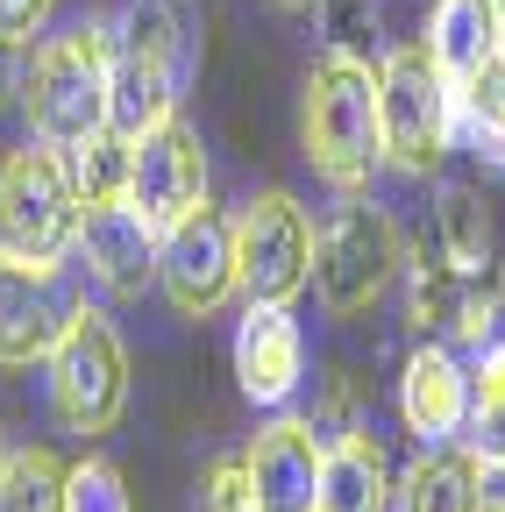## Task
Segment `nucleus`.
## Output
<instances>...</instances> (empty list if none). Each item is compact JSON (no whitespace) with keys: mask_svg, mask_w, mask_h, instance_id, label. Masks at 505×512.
<instances>
[{"mask_svg":"<svg viewBox=\"0 0 505 512\" xmlns=\"http://www.w3.org/2000/svg\"><path fill=\"white\" fill-rule=\"evenodd\" d=\"M306 164L342 192H363L377 157V64L349 43H335L321 64L306 72Z\"/></svg>","mask_w":505,"mask_h":512,"instance_id":"obj_1","label":"nucleus"},{"mask_svg":"<svg viewBox=\"0 0 505 512\" xmlns=\"http://www.w3.org/2000/svg\"><path fill=\"white\" fill-rule=\"evenodd\" d=\"M107 57H114V29L100 22H72L36 43L22 72V107H29L36 143L79 150L86 136L107 128Z\"/></svg>","mask_w":505,"mask_h":512,"instance_id":"obj_2","label":"nucleus"},{"mask_svg":"<svg viewBox=\"0 0 505 512\" xmlns=\"http://www.w3.org/2000/svg\"><path fill=\"white\" fill-rule=\"evenodd\" d=\"M456 143V86L441 79L427 43H406L377 64V157L406 178L441 171Z\"/></svg>","mask_w":505,"mask_h":512,"instance_id":"obj_3","label":"nucleus"},{"mask_svg":"<svg viewBox=\"0 0 505 512\" xmlns=\"http://www.w3.org/2000/svg\"><path fill=\"white\" fill-rule=\"evenodd\" d=\"M50 363V413L57 427L72 434H107L121 420V406H129V349H121L114 320L100 306H72L65 335H57V349L43 356Z\"/></svg>","mask_w":505,"mask_h":512,"instance_id":"obj_4","label":"nucleus"},{"mask_svg":"<svg viewBox=\"0 0 505 512\" xmlns=\"http://www.w3.org/2000/svg\"><path fill=\"white\" fill-rule=\"evenodd\" d=\"M79 192L65 171V150H8L0 157V256H29V264H65L79 242Z\"/></svg>","mask_w":505,"mask_h":512,"instance_id":"obj_5","label":"nucleus"},{"mask_svg":"<svg viewBox=\"0 0 505 512\" xmlns=\"http://www.w3.org/2000/svg\"><path fill=\"white\" fill-rule=\"evenodd\" d=\"M406 249H399V228L385 207L370 200H349L321 235H313V285H321L328 313L335 320H356L385 299V285L399 278Z\"/></svg>","mask_w":505,"mask_h":512,"instance_id":"obj_6","label":"nucleus"},{"mask_svg":"<svg viewBox=\"0 0 505 512\" xmlns=\"http://www.w3.org/2000/svg\"><path fill=\"white\" fill-rule=\"evenodd\" d=\"M235 278L249 292V306H292L313 285V221L292 192H264L249 200L235 221Z\"/></svg>","mask_w":505,"mask_h":512,"instance_id":"obj_7","label":"nucleus"},{"mask_svg":"<svg viewBox=\"0 0 505 512\" xmlns=\"http://www.w3.org/2000/svg\"><path fill=\"white\" fill-rule=\"evenodd\" d=\"M157 292L185 320H207V313H221L242 292V278H235V235H228V221L214 207L185 214L178 228L157 235Z\"/></svg>","mask_w":505,"mask_h":512,"instance_id":"obj_8","label":"nucleus"},{"mask_svg":"<svg viewBox=\"0 0 505 512\" xmlns=\"http://www.w3.org/2000/svg\"><path fill=\"white\" fill-rule=\"evenodd\" d=\"M129 207L157 235L207 207V150H200V136L178 114L157 121V128H143V136L129 143Z\"/></svg>","mask_w":505,"mask_h":512,"instance_id":"obj_9","label":"nucleus"},{"mask_svg":"<svg viewBox=\"0 0 505 512\" xmlns=\"http://www.w3.org/2000/svg\"><path fill=\"white\" fill-rule=\"evenodd\" d=\"M72 285L57 264H29V256H0V363L22 370V363H43L57 349L72 320Z\"/></svg>","mask_w":505,"mask_h":512,"instance_id":"obj_10","label":"nucleus"},{"mask_svg":"<svg viewBox=\"0 0 505 512\" xmlns=\"http://www.w3.org/2000/svg\"><path fill=\"white\" fill-rule=\"evenodd\" d=\"M406 299H413V328L420 335H456V342H477L498 328V264L484 271H456L449 256H420L413 278H406Z\"/></svg>","mask_w":505,"mask_h":512,"instance_id":"obj_11","label":"nucleus"},{"mask_svg":"<svg viewBox=\"0 0 505 512\" xmlns=\"http://www.w3.org/2000/svg\"><path fill=\"white\" fill-rule=\"evenodd\" d=\"M242 484L257 512H313V491H321V434H313V420H271L242 456Z\"/></svg>","mask_w":505,"mask_h":512,"instance_id":"obj_12","label":"nucleus"},{"mask_svg":"<svg viewBox=\"0 0 505 512\" xmlns=\"http://www.w3.org/2000/svg\"><path fill=\"white\" fill-rule=\"evenodd\" d=\"M72 249L86 256V271H93L100 292H114V299H136L143 285H157V228H150L129 200L86 207Z\"/></svg>","mask_w":505,"mask_h":512,"instance_id":"obj_13","label":"nucleus"},{"mask_svg":"<svg viewBox=\"0 0 505 512\" xmlns=\"http://www.w3.org/2000/svg\"><path fill=\"white\" fill-rule=\"evenodd\" d=\"M235 377L249 406H285L306 377V335L292 306H249V320L235 328Z\"/></svg>","mask_w":505,"mask_h":512,"instance_id":"obj_14","label":"nucleus"},{"mask_svg":"<svg viewBox=\"0 0 505 512\" xmlns=\"http://www.w3.org/2000/svg\"><path fill=\"white\" fill-rule=\"evenodd\" d=\"M178 86H185V64L178 57L114 36V57H107V128L136 143L143 128H157V121L178 114Z\"/></svg>","mask_w":505,"mask_h":512,"instance_id":"obj_15","label":"nucleus"},{"mask_svg":"<svg viewBox=\"0 0 505 512\" xmlns=\"http://www.w3.org/2000/svg\"><path fill=\"white\" fill-rule=\"evenodd\" d=\"M399 413L420 441H449L463 434V413H470V370L441 349V342H420L406 356V377H399Z\"/></svg>","mask_w":505,"mask_h":512,"instance_id":"obj_16","label":"nucleus"},{"mask_svg":"<svg viewBox=\"0 0 505 512\" xmlns=\"http://www.w3.org/2000/svg\"><path fill=\"white\" fill-rule=\"evenodd\" d=\"M313 512H392V463L370 441V427H349L321 441V491Z\"/></svg>","mask_w":505,"mask_h":512,"instance_id":"obj_17","label":"nucleus"},{"mask_svg":"<svg viewBox=\"0 0 505 512\" xmlns=\"http://www.w3.org/2000/svg\"><path fill=\"white\" fill-rule=\"evenodd\" d=\"M392 512H491V491H484V463L470 448H434L392 484Z\"/></svg>","mask_w":505,"mask_h":512,"instance_id":"obj_18","label":"nucleus"},{"mask_svg":"<svg viewBox=\"0 0 505 512\" xmlns=\"http://www.w3.org/2000/svg\"><path fill=\"white\" fill-rule=\"evenodd\" d=\"M505 43V15L498 0H434V22H427V57L441 64V79L463 86L477 64Z\"/></svg>","mask_w":505,"mask_h":512,"instance_id":"obj_19","label":"nucleus"},{"mask_svg":"<svg viewBox=\"0 0 505 512\" xmlns=\"http://www.w3.org/2000/svg\"><path fill=\"white\" fill-rule=\"evenodd\" d=\"M456 121H463L470 150H477L484 164L505 171V43L456 86Z\"/></svg>","mask_w":505,"mask_h":512,"instance_id":"obj_20","label":"nucleus"},{"mask_svg":"<svg viewBox=\"0 0 505 512\" xmlns=\"http://www.w3.org/2000/svg\"><path fill=\"white\" fill-rule=\"evenodd\" d=\"M463 448L484 470H505V349H491L470 377V413H463Z\"/></svg>","mask_w":505,"mask_h":512,"instance_id":"obj_21","label":"nucleus"},{"mask_svg":"<svg viewBox=\"0 0 505 512\" xmlns=\"http://www.w3.org/2000/svg\"><path fill=\"white\" fill-rule=\"evenodd\" d=\"M65 477H72V463H57L50 448H8L0 512H65Z\"/></svg>","mask_w":505,"mask_h":512,"instance_id":"obj_22","label":"nucleus"},{"mask_svg":"<svg viewBox=\"0 0 505 512\" xmlns=\"http://www.w3.org/2000/svg\"><path fill=\"white\" fill-rule=\"evenodd\" d=\"M65 171H72V192L79 207H107V200H129V136H86L79 150H65Z\"/></svg>","mask_w":505,"mask_h":512,"instance_id":"obj_23","label":"nucleus"},{"mask_svg":"<svg viewBox=\"0 0 505 512\" xmlns=\"http://www.w3.org/2000/svg\"><path fill=\"white\" fill-rule=\"evenodd\" d=\"M434 228H441V256H449L456 271H484L491 264V214L470 185H449L434 207Z\"/></svg>","mask_w":505,"mask_h":512,"instance_id":"obj_24","label":"nucleus"},{"mask_svg":"<svg viewBox=\"0 0 505 512\" xmlns=\"http://www.w3.org/2000/svg\"><path fill=\"white\" fill-rule=\"evenodd\" d=\"M65 512H136L129 477L114 463H100V456H79L72 477H65Z\"/></svg>","mask_w":505,"mask_h":512,"instance_id":"obj_25","label":"nucleus"},{"mask_svg":"<svg viewBox=\"0 0 505 512\" xmlns=\"http://www.w3.org/2000/svg\"><path fill=\"white\" fill-rule=\"evenodd\" d=\"M200 512H257V505H249V484H242V463H221V470L207 477Z\"/></svg>","mask_w":505,"mask_h":512,"instance_id":"obj_26","label":"nucleus"},{"mask_svg":"<svg viewBox=\"0 0 505 512\" xmlns=\"http://www.w3.org/2000/svg\"><path fill=\"white\" fill-rule=\"evenodd\" d=\"M57 0H0V43H29L43 22H50Z\"/></svg>","mask_w":505,"mask_h":512,"instance_id":"obj_27","label":"nucleus"},{"mask_svg":"<svg viewBox=\"0 0 505 512\" xmlns=\"http://www.w3.org/2000/svg\"><path fill=\"white\" fill-rule=\"evenodd\" d=\"M15 64H22V43H0V100L22 93V72H15Z\"/></svg>","mask_w":505,"mask_h":512,"instance_id":"obj_28","label":"nucleus"},{"mask_svg":"<svg viewBox=\"0 0 505 512\" xmlns=\"http://www.w3.org/2000/svg\"><path fill=\"white\" fill-rule=\"evenodd\" d=\"M278 8H313V0H278Z\"/></svg>","mask_w":505,"mask_h":512,"instance_id":"obj_29","label":"nucleus"},{"mask_svg":"<svg viewBox=\"0 0 505 512\" xmlns=\"http://www.w3.org/2000/svg\"><path fill=\"white\" fill-rule=\"evenodd\" d=\"M0 463H8V441H0Z\"/></svg>","mask_w":505,"mask_h":512,"instance_id":"obj_30","label":"nucleus"},{"mask_svg":"<svg viewBox=\"0 0 505 512\" xmlns=\"http://www.w3.org/2000/svg\"><path fill=\"white\" fill-rule=\"evenodd\" d=\"M498 15H505V0H498Z\"/></svg>","mask_w":505,"mask_h":512,"instance_id":"obj_31","label":"nucleus"},{"mask_svg":"<svg viewBox=\"0 0 505 512\" xmlns=\"http://www.w3.org/2000/svg\"><path fill=\"white\" fill-rule=\"evenodd\" d=\"M498 512H505V505H498Z\"/></svg>","mask_w":505,"mask_h":512,"instance_id":"obj_32","label":"nucleus"}]
</instances>
